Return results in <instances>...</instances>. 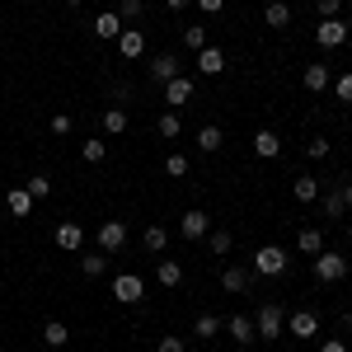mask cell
<instances>
[{
  "label": "cell",
  "mask_w": 352,
  "mask_h": 352,
  "mask_svg": "<svg viewBox=\"0 0 352 352\" xmlns=\"http://www.w3.org/2000/svg\"><path fill=\"white\" fill-rule=\"evenodd\" d=\"M254 333L263 338V343H272V338H282L287 333V310L282 305H258V315H254Z\"/></svg>",
  "instance_id": "2"
},
{
  "label": "cell",
  "mask_w": 352,
  "mask_h": 352,
  "mask_svg": "<svg viewBox=\"0 0 352 352\" xmlns=\"http://www.w3.org/2000/svg\"><path fill=\"white\" fill-rule=\"evenodd\" d=\"M287 333H292L296 343H310V338L320 333V315H315V310H296V315H287Z\"/></svg>",
  "instance_id": "6"
},
{
  "label": "cell",
  "mask_w": 352,
  "mask_h": 352,
  "mask_svg": "<svg viewBox=\"0 0 352 352\" xmlns=\"http://www.w3.org/2000/svg\"><path fill=\"white\" fill-rule=\"evenodd\" d=\"M118 52L127 56V61H136V56L146 52V33H141V28H122V33H118Z\"/></svg>",
  "instance_id": "14"
},
{
  "label": "cell",
  "mask_w": 352,
  "mask_h": 352,
  "mask_svg": "<svg viewBox=\"0 0 352 352\" xmlns=\"http://www.w3.org/2000/svg\"><path fill=\"white\" fill-rule=\"evenodd\" d=\"M24 192L33 197V202H43V197L52 192V179H43V174H33V179H24Z\"/></svg>",
  "instance_id": "33"
},
{
  "label": "cell",
  "mask_w": 352,
  "mask_h": 352,
  "mask_svg": "<svg viewBox=\"0 0 352 352\" xmlns=\"http://www.w3.org/2000/svg\"><path fill=\"white\" fill-rule=\"evenodd\" d=\"M71 127H76V122H71L66 113H56V118H52V132H56V136H71Z\"/></svg>",
  "instance_id": "41"
},
{
  "label": "cell",
  "mask_w": 352,
  "mask_h": 352,
  "mask_svg": "<svg viewBox=\"0 0 352 352\" xmlns=\"http://www.w3.org/2000/svg\"><path fill=\"white\" fill-rule=\"evenodd\" d=\"M66 5H71V10H80V5H85V0H66Z\"/></svg>",
  "instance_id": "47"
},
{
  "label": "cell",
  "mask_w": 352,
  "mask_h": 352,
  "mask_svg": "<svg viewBox=\"0 0 352 352\" xmlns=\"http://www.w3.org/2000/svg\"><path fill=\"white\" fill-rule=\"evenodd\" d=\"M52 240H56V249H66V254H80V244H85V226H80V221H61Z\"/></svg>",
  "instance_id": "8"
},
{
  "label": "cell",
  "mask_w": 352,
  "mask_h": 352,
  "mask_svg": "<svg viewBox=\"0 0 352 352\" xmlns=\"http://www.w3.org/2000/svg\"><path fill=\"white\" fill-rule=\"evenodd\" d=\"M254 155H258V160H277V155H282V136L268 132V127H258V132H254Z\"/></svg>",
  "instance_id": "13"
},
{
  "label": "cell",
  "mask_w": 352,
  "mask_h": 352,
  "mask_svg": "<svg viewBox=\"0 0 352 352\" xmlns=\"http://www.w3.org/2000/svg\"><path fill=\"white\" fill-rule=\"evenodd\" d=\"M221 146H226V132H221L217 122H207V127H197V151H207V155H217Z\"/></svg>",
  "instance_id": "21"
},
{
  "label": "cell",
  "mask_w": 352,
  "mask_h": 352,
  "mask_svg": "<svg viewBox=\"0 0 352 352\" xmlns=\"http://www.w3.org/2000/svg\"><path fill=\"white\" fill-rule=\"evenodd\" d=\"M141 240H146V249H151V254H164L169 230H164V226H146V235H141Z\"/></svg>",
  "instance_id": "32"
},
{
  "label": "cell",
  "mask_w": 352,
  "mask_h": 352,
  "mask_svg": "<svg viewBox=\"0 0 352 352\" xmlns=\"http://www.w3.org/2000/svg\"><path fill=\"white\" fill-rule=\"evenodd\" d=\"M164 5H169L174 14H179V10H188V0H164Z\"/></svg>",
  "instance_id": "46"
},
{
  "label": "cell",
  "mask_w": 352,
  "mask_h": 352,
  "mask_svg": "<svg viewBox=\"0 0 352 352\" xmlns=\"http://www.w3.org/2000/svg\"><path fill=\"white\" fill-rule=\"evenodd\" d=\"M230 230H207V249H212V254H230Z\"/></svg>",
  "instance_id": "36"
},
{
  "label": "cell",
  "mask_w": 352,
  "mask_h": 352,
  "mask_svg": "<svg viewBox=\"0 0 352 352\" xmlns=\"http://www.w3.org/2000/svg\"><path fill=\"white\" fill-rule=\"evenodd\" d=\"M221 329H226V333H230V338H235L240 348H244V343H254V338H258V333H254V320H249V315H230V320H226Z\"/></svg>",
  "instance_id": "16"
},
{
  "label": "cell",
  "mask_w": 352,
  "mask_h": 352,
  "mask_svg": "<svg viewBox=\"0 0 352 352\" xmlns=\"http://www.w3.org/2000/svg\"><path fill=\"white\" fill-rule=\"evenodd\" d=\"M127 127H132V118H127V109H122V104L104 109V132H109V136H122Z\"/></svg>",
  "instance_id": "22"
},
{
  "label": "cell",
  "mask_w": 352,
  "mask_h": 352,
  "mask_svg": "<svg viewBox=\"0 0 352 352\" xmlns=\"http://www.w3.org/2000/svg\"><path fill=\"white\" fill-rule=\"evenodd\" d=\"M338 99L352 104V71H348V76H338Z\"/></svg>",
  "instance_id": "42"
},
{
  "label": "cell",
  "mask_w": 352,
  "mask_h": 352,
  "mask_svg": "<svg viewBox=\"0 0 352 352\" xmlns=\"http://www.w3.org/2000/svg\"><path fill=\"white\" fill-rule=\"evenodd\" d=\"M315 277H320L324 287L343 282V277H348V258H343V254H324V249H320V254H315Z\"/></svg>",
  "instance_id": "3"
},
{
  "label": "cell",
  "mask_w": 352,
  "mask_h": 352,
  "mask_svg": "<svg viewBox=\"0 0 352 352\" xmlns=\"http://www.w3.org/2000/svg\"><path fill=\"white\" fill-rule=\"evenodd\" d=\"M160 89H164V104H169V109H184V104H188L192 94H197L192 76H174V80H169V85H160Z\"/></svg>",
  "instance_id": "7"
},
{
  "label": "cell",
  "mask_w": 352,
  "mask_h": 352,
  "mask_svg": "<svg viewBox=\"0 0 352 352\" xmlns=\"http://www.w3.org/2000/svg\"><path fill=\"white\" fill-rule=\"evenodd\" d=\"M155 132L164 136V141H174V136L184 132V122H179V113L169 109V113H160V118H155Z\"/></svg>",
  "instance_id": "29"
},
{
  "label": "cell",
  "mask_w": 352,
  "mask_h": 352,
  "mask_svg": "<svg viewBox=\"0 0 352 352\" xmlns=\"http://www.w3.org/2000/svg\"><path fill=\"white\" fill-rule=\"evenodd\" d=\"M174 76H184V66H179V56H174V52L151 56V80H155V85H169Z\"/></svg>",
  "instance_id": "9"
},
{
  "label": "cell",
  "mask_w": 352,
  "mask_h": 352,
  "mask_svg": "<svg viewBox=\"0 0 352 352\" xmlns=\"http://www.w3.org/2000/svg\"><path fill=\"white\" fill-rule=\"evenodd\" d=\"M155 352H188V348H184V338H179V333H164L160 343H155Z\"/></svg>",
  "instance_id": "39"
},
{
  "label": "cell",
  "mask_w": 352,
  "mask_h": 352,
  "mask_svg": "<svg viewBox=\"0 0 352 352\" xmlns=\"http://www.w3.org/2000/svg\"><path fill=\"white\" fill-rule=\"evenodd\" d=\"M122 244H127V226H122V221H104V226H99V249H104V254H118Z\"/></svg>",
  "instance_id": "11"
},
{
  "label": "cell",
  "mask_w": 352,
  "mask_h": 352,
  "mask_svg": "<svg viewBox=\"0 0 352 352\" xmlns=\"http://www.w3.org/2000/svg\"><path fill=\"white\" fill-rule=\"evenodd\" d=\"M80 272L85 277H104L109 272V254L99 249V254H80Z\"/></svg>",
  "instance_id": "27"
},
{
  "label": "cell",
  "mask_w": 352,
  "mask_h": 352,
  "mask_svg": "<svg viewBox=\"0 0 352 352\" xmlns=\"http://www.w3.org/2000/svg\"><path fill=\"white\" fill-rule=\"evenodd\" d=\"M197 10H207V14H221V10H226V0H197Z\"/></svg>",
  "instance_id": "44"
},
{
  "label": "cell",
  "mask_w": 352,
  "mask_h": 352,
  "mask_svg": "<svg viewBox=\"0 0 352 352\" xmlns=\"http://www.w3.org/2000/svg\"><path fill=\"white\" fill-rule=\"evenodd\" d=\"M66 338H71V329L61 324V320H47V324H43V343H47V348H66Z\"/></svg>",
  "instance_id": "28"
},
{
  "label": "cell",
  "mask_w": 352,
  "mask_h": 352,
  "mask_svg": "<svg viewBox=\"0 0 352 352\" xmlns=\"http://www.w3.org/2000/svg\"><path fill=\"white\" fill-rule=\"evenodd\" d=\"M207 230H212V217L207 212H184V221H179V235L184 240H207Z\"/></svg>",
  "instance_id": "10"
},
{
  "label": "cell",
  "mask_w": 352,
  "mask_h": 352,
  "mask_svg": "<svg viewBox=\"0 0 352 352\" xmlns=\"http://www.w3.org/2000/svg\"><path fill=\"white\" fill-rule=\"evenodd\" d=\"M221 287L240 296L244 287H249V268H230V263H226V268H221Z\"/></svg>",
  "instance_id": "25"
},
{
  "label": "cell",
  "mask_w": 352,
  "mask_h": 352,
  "mask_svg": "<svg viewBox=\"0 0 352 352\" xmlns=\"http://www.w3.org/2000/svg\"><path fill=\"white\" fill-rule=\"evenodd\" d=\"M155 282H160V287H179V282H184V268H179L174 258H164L160 268H155Z\"/></svg>",
  "instance_id": "30"
},
{
  "label": "cell",
  "mask_w": 352,
  "mask_h": 352,
  "mask_svg": "<svg viewBox=\"0 0 352 352\" xmlns=\"http://www.w3.org/2000/svg\"><path fill=\"white\" fill-rule=\"evenodd\" d=\"M122 19H118V10H104L99 19H94V38H104V43H118V33H122Z\"/></svg>",
  "instance_id": "15"
},
{
  "label": "cell",
  "mask_w": 352,
  "mask_h": 352,
  "mask_svg": "<svg viewBox=\"0 0 352 352\" xmlns=\"http://www.w3.org/2000/svg\"><path fill=\"white\" fill-rule=\"evenodd\" d=\"M320 179H310V174H296V179H292V197H296V202H320Z\"/></svg>",
  "instance_id": "18"
},
{
  "label": "cell",
  "mask_w": 352,
  "mask_h": 352,
  "mask_svg": "<svg viewBox=\"0 0 352 352\" xmlns=\"http://www.w3.org/2000/svg\"><path fill=\"white\" fill-rule=\"evenodd\" d=\"M141 296H146V282H141L136 272H118V277H113V300H118V305H136Z\"/></svg>",
  "instance_id": "5"
},
{
  "label": "cell",
  "mask_w": 352,
  "mask_h": 352,
  "mask_svg": "<svg viewBox=\"0 0 352 352\" xmlns=\"http://www.w3.org/2000/svg\"><path fill=\"white\" fill-rule=\"evenodd\" d=\"M263 24L268 28H287L292 24V5H287V0H268V5H263Z\"/></svg>",
  "instance_id": "19"
},
{
  "label": "cell",
  "mask_w": 352,
  "mask_h": 352,
  "mask_svg": "<svg viewBox=\"0 0 352 352\" xmlns=\"http://www.w3.org/2000/svg\"><path fill=\"white\" fill-rule=\"evenodd\" d=\"M287 263H292V254H287L282 244H258V249H254V258H249V268L258 272V277H282Z\"/></svg>",
  "instance_id": "1"
},
{
  "label": "cell",
  "mask_w": 352,
  "mask_h": 352,
  "mask_svg": "<svg viewBox=\"0 0 352 352\" xmlns=\"http://www.w3.org/2000/svg\"><path fill=\"white\" fill-rule=\"evenodd\" d=\"M320 212H324L329 221H338L343 212H348V202H343V192L333 188V192H320Z\"/></svg>",
  "instance_id": "26"
},
{
  "label": "cell",
  "mask_w": 352,
  "mask_h": 352,
  "mask_svg": "<svg viewBox=\"0 0 352 352\" xmlns=\"http://www.w3.org/2000/svg\"><path fill=\"white\" fill-rule=\"evenodd\" d=\"M329 80H333V76H329V66H324V61H310V66L300 71V85H305L310 94H324Z\"/></svg>",
  "instance_id": "12"
},
{
  "label": "cell",
  "mask_w": 352,
  "mask_h": 352,
  "mask_svg": "<svg viewBox=\"0 0 352 352\" xmlns=\"http://www.w3.org/2000/svg\"><path fill=\"white\" fill-rule=\"evenodd\" d=\"M164 174H169V179H184V174H188V155H169V160H164Z\"/></svg>",
  "instance_id": "37"
},
{
  "label": "cell",
  "mask_w": 352,
  "mask_h": 352,
  "mask_svg": "<svg viewBox=\"0 0 352 352\" xmlns=\"http://www.w3.org/2000/svg\"><path fill=\"white\" fill-rule=\"evenodd\" d=\"M348 240H352V221H348Z\"/></svg>",
  "instance_id": "48"
},
{
  "label": "cell",
  "mask_w": 352,
  "mask_h": 352,
  "mask_svg": "<svg viewBox=\"0 0 352 352\" xmlns=\"http://www.w3.org/2000/svg\"><path fill=\"white\" fill-rule=\"evenodd\" d=\"M305 155H310V160H324V155H329V141H324V136H310V141H305Z\"/></svg>",
  "instance_id": "38"
},
{
  "label": "cell",
  "mask_w": 352,
  "mask_h": 352,
  "mask_svg": "<svg viewBox=\"0 0 352 352\" xmlns=\"http://www.w3.org/2000/svg\"><path fill=\"white\" fill-rule=\"evenodd\" d=\"M348 38H352V28L343 24V14H338V19H320V28H315V43H320L324 52H333V47H343Z\"/></svg>",
  "instance_id": "4"
},
{
  "label": "cell",
  "mask_w": 352,
  "mask_h": 352,
  "mask_svg": "<svg viewBox=\"0 0 352 352\" xmlns=\"http://www.w3.org/2000/svg\"><path fill=\"white\" fill-rule=\"evenodd\" d=\"M320 249H324V235H320L315 226H305V230H296V254H310V258H315Z\"/></svg>",
  "instance_id": "23"
},
{
  "label": "cell",
  "mask_w": 352,
  "mask_h": 352,
  "mask_svg": "<svg viewBox=\"0 0 352 352\" xmlns=\"http://www.w3.org/2000/svg\"><path fill=\"white\" fill-rule=\"evenodd\" d=\"M197 71H202V76H221V71H226V52L207 43V47L197 52Z\"/></svg>",
  "instance_id": "17"
},
{
  "label": "cell",
  "mask_w": 352,
  "mask_h": 352,
  "mask_svg": "<svg viewBox=\"0 0 352 352\" xmlns=\"http://www.w3.org/2000/svg\"><path fill=\"white\" fill-rule=\"evenodd\" d=\"M338 192H343V202H348V207H352V174H348V184H343V188H338Z\"/></svg>",
  "instance_id": "45"
},
{
  "label": "cell",
  "mask_w": 352,
  "mask_h": 352,
  "mask_svg": "<svg viewBox=\"0 0 352 352\" xmlns=\"http://www.w3.org/2000/svg\"><path fill=\"white\" fill-rule=\"evenodd\" d=\"M5 212H10V217H28V212H33V197H28L24 188H10L5 192Z\"/></svg>",
  "instance_id": "24"
},
{
  "label": "cell",
  "mask_w": 352,
  "mask_h": 352,
  "mask_svg": "<svg viewBox=\"0 0 352 352\" xmlns=\"http://www.w3.org/2000/svg\"><path fill=\"white\" fill-rule=\"evenodd\" d=\"M113 5H118V0H113Z\"/></svg>",
  "instance_id": "50"
},
{
  "label": "cell",
  "mask_w": 352,
  "mask_h": 352,
  "mask_svg": "<svg viewBox=\"0 0 352 352\" xmlns=\"http://www.w3.org/2000/svg\"><path fill=\"white\" fill-rule=\"evenodd\" d=\"M221 333V315H212V310H202L197 320H192V338H202V343H212Z\"/></svg>",
  "instance_id": "20"
},
{
  "label": "cell",
  "mask_w": 352,
  "mask_h": 352,
  "mask_svg": "<svg viewBox=\"0 0 352 352\" xmlns=\"http://www.w3.org/2000/svg\"><path fill=\"white\" fill-rule=\"evenodd\" d=\"M33 5H43V0H33Z\"/></svg>",
  "instance_id": "49"
},
{
  "label": "cell",
  "mask_w": 352,
  "mask_h": 352,
  "mask_svg": "<svg viewBox=\"0 0 352 352\" xmlns=\"http://www.w3.org/2000/svg\"><path fill=\"white\" fill-rule=\"evenodd\" d=\"M141 14H146V5H141V0H118V19H122V24H136Z\"/></svg>",
  "instance_id": "34"
},
{
  "label": "cell",
  "mask_w": 352,
  "mask_h": 352,
  "mask_svg": "<svg viewBox=\"0 0 352 352\" xmlns=\"http://www.w3.org/2000/svg\"><path fill=\"white\" fill-rule=\"evenodd\" d=\"M184 43H188V52H202V47H207V28L188 24V28H184Z\"/></svg>",
  "instance_id": "35"
},
{
  "label": "cell",
  "mask_w": 352,
  "mask_h": 352,
  "mask_svg": "<svg viewBox=\"0 0 352 352\" xmlns=\"http://www.w3.org/2000/svg\"><path fill=\"white\" fill-rule=\"evenodd\" d=\"M338 10H343V0H320V19H338Z\"/></svg>",
  "instance_id": "40"
},
{
  "label": "cell",
  "mask_w": 352,
  "mask_h": 352,
  "mask_svg": "<svg viewBox=\"0 0 352 352\" xmlns=\"http://www.w3.org/2000/svg\"><path fill=\"white\" fill-rule=\"evenodd\" d=\"M80 155L89 164H99L104 155H109V141H104V136H89V141H80Z\"/></svg>",
  "instance_id": "31"
},
{
  "label": "cell",
  "mask_w": 352,
  "mask_h": 352,
  "mask_svg": "<svg viewBox=\"0 0 352 352\" xmlns=\"http://www.w3.org/2000/svg\"><path fill=\"white\" fill-rule=\"evenodd\" d=\"M320 352H348V343H343V338H324V343H320Z\"/></svg>",
  "instance_id": "43"
}]
</instances>
